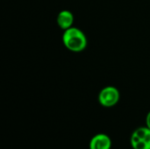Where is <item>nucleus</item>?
I'll return each mask as SVG.
<instances>
[{
	"label": "nucleus",
	"mask_w": 150,
	"mask_h": 149,
	"mask_svg": "<svg viewBox=\"0 0 150 149\" xmlns=\"http://www.w3.org/2000/svg\"><path fill=\"white\" fill-rule=\"evenodd\" d=\"M62 42L67 49L74 53L83 52L88 43L85 33L81 29L74 26L63 31Z\"/></svg>",
	"instance_id": "1"
},
{
	"label": "nucleus",
	"mask_w": 150,
	"mask_h": 149,
	"mask_svg": "<svg viewBox=\"0 0 150 149\" xmlns=\"http://www.w3.org/2000/svg\"><path fill=\"white\" fill-rule=\"evenodd\" d=\"M134 149H150V129L148 126L139 127L134 131L130 138Z\"/></svg>",
	"instance_id": "2"
},
{
	"label": "nucleus",
	"mask_w": 150,
	"mask_h": 149,
	"mask_svg": "<svg viewBox=\"0 0 150 149\" xmlns=\"http://www.w3.org/2000/svg\"><path fill=\"white\" fill-rule=\"evenodd\" d=\"M120 98V93L119 90L114 86H106L103 88L98 94L99 104L106 108L116 105Z\"/></svg>",
	"instance_id": "3"
},
{
	"label": "nucleus",
	"mask_w": 150,
	"mask_h": 149,
	"mask_svg": "<svg viewBox=\"0 0 150 149\" xmlns=\"http://www.w3.org/2000/svg\"><path fill=\"white\" fill-rule=\"evenodd\" d=\"M90 149H111L112 140L105 133H98L93 136L89 144Z\"/></svg>",
	"instance_id": "4"
},
{
	"label": "nucleus",
	"mask_w": 150,
	"mask_h": 149,
	"mask_svg": "<svg viewBox=\"0 0 150 149\" xmlns=\"http://www.w3.org/2000/svg\"><path fill=\"white\" fill-rule=\"evenodd\" d=\"M56 22L59 27L62 30L65 31L73 25L74 15L69 10H62L58 13L57 18H56Z\"/></svg>",
	"instance_id": "5"
},
{
	"label": "nucleus",
	"mask_w": 150,
	"mask_h": 149,
	"mask_svg": "<svg viewBox=\"0 0 150 149\" xmlns=\"http://www.w3.org/2000/svg\"><path fill=\"white\" fill-rule=\"evenodd\" d=\"M146 126H148L150 129V112H149L146 117Z\"/></svg>",
	"instance_id": "6"
}]
</instances>
